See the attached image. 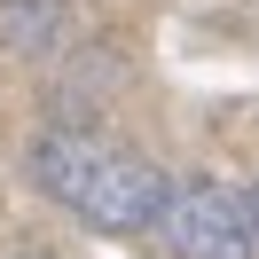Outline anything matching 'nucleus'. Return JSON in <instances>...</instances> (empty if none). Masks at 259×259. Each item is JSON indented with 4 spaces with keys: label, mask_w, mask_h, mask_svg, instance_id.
Instances as JSON below:
<instances>
[{
    "label": "nucleus",
    "mask_w": 259,
    "mask_h": 259,
    "mask_svg": "<svg viewBox=\"0 0 259 259\" xmlns=\"http://www.w3.org/2000/svg\"><path fill=\"white\" fill-rule=\"evenodd\" d=\"M32 173L48 181V196L71 212V220L102 228V236L157 228L165 196H173V181H165L149 157L110 149V142H95V134H48V142H39V157H32Z\"/></svg>",
    "instance_id": "obj_1"
},
{
    "label": "nucleus",
    "mask_w": 259,
    "mask_h": 259,
    "mask_svg": "<svg viewBox=\"0 0 259 259\" xmlns=\"http://www.w3.org/2000/svg\"><path fill=\"white\" fill-rule=\"evenodd\" d=\"M243 204H251V228H259V189H251V196H243Z\"/></svg>",
    "instance_id": "obj_3"
},
{
    "label": "nucleus",
    "mask_w": 259,
    "mask_h": 259,
    "mask_svg": "<svg viewBox=\"0 0 259 259\" xmlns=\"http://www.w3.org/2000/svg\"><path fill=\"white\" fill-rule=\"evenodd\" d=\"M157 236L173 243V259H259V228L251 204L220 181H189V189L165 196L157 212Z\"/></svg>",
    "instance_id": "obj_2"
}]
</instances>
